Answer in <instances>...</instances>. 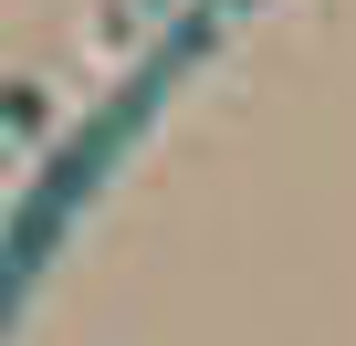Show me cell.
Masks as SVG:
<instances>
[{"instance_id":"6da1fadb","label":"cell","mask_w":356,"mask_h":346,"mask_svg":"<svg viewBox=\"0 0 356 346\" xmlns=\"http://www.w3.org/2000/svg\"><path fill=\"white\" fill-rule=\"evenodd\" d=\"M241 11H252V0H189V11H178V22L147 42V63L105 95V116H84V126L42 157V179L11 200V221H0V336H11V315L32 304V283L53 273V252L74 242V221L105 200V179L136 157V136L157 126V105H168L178 84H189V74L220 53V32H231Z\"/></svg>"},{"instance_id":"7a4b0ae2","label":"cell","mask_w":356,"mask_h":346,"mask_svg":"<svg viewBox=\"0 0 356 346\" xmlns=\"http://www.w3.org/2000/svg\"><path fill=\"white\" fill-rule=\"evenodd\" d=\"M147 11H168V0H126V22H147Z\"/></svg>"}]
</instances>
